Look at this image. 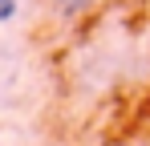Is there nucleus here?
<instances>
[{
    "label": "nucleus",
    "instance_id": "1",
    "mask_svg": "<svg viewBox=\"0 0 150 146\" xmlns=\"http://www.w3.org/2000/svg\"><path fill=\"white\" fill-rule=\"evenodd\" d=\"M16 16V0H0V24Z\"/></svg>",
    "mask_w": 150,
    "mask_h": 146
}]
</instances>
